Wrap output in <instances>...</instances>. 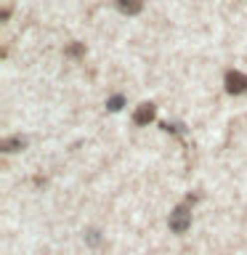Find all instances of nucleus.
Instances as JSON below:
<instances>
[{
  "mask_svg": "<svg viewBox=\"0 0 247 255\" xmlns=\"http://www.w3.org/2000/svg\"><path fill=\"white\" fill-rule=\"evenodd\" d=\"M226 91L229 93H245L247 91V77L242 72H229L226 75Z\"/></svg>",
  "mask_w": 247,
  "mask_h": 255,
  "instance_id": "1",
  "label": "nucleus"
},
{
  "mask_svg": "<svg viewBox=\"0 0 247 255\" xmlns=\"http://www.w3.org/2000/svg\"><path fill=\"white\" fill-rule=\"evenodd\" d=\"M170 229L173 231H186L189 229V210L186 207H178V210L170 215Z\"/></svg>",
  "mask_w": 247,
  "mask_h": 255,
  "instance_id": "2",
  "label": "nucleus"
},
{
  "mask_svg": "<svg viewBox=\"0 0 247 255\" xmlns=\"http://www.w3.org/2000/svg\"><path fill=\"white\" fill-rule=\"evenodd\" d=\"M133 120H135V125H146V123H151V120H154V107H151V104H141L138 112L133 115Z\"/></svg>",
  "mask_w": 247,
  "mask_h": 255,
  "instance_id": "3",
  "label": "nucleus"
},
{
  "mask_svg": "<svg viewBox=\"0 0 247 255\" xmlns=\"http://www.w3.org/2000/svg\"><path fill=\"white\" fill-rule=\"evenodd\" d=\"M117 8H120V11H123V13H138L141 11V8H143V0H117Z\"/></svg>",
  "mask_w": 247,
  "mask_h": 255,
  "instance_id": "4",
  "label": "nucleus"
},
{
  "mask_svg": "<svg viewBox=\"0 0 247 255\" xmlns=\"http://www.w3.org/2000/svg\"><path fill=\"white\" fill-rule=\"evenodd\" d=\"M123 104H125V99H123V96H112V99L107 101V107H109L112 112H117V109H123Z\"/></svg>",
  "mask_w": 247,
  "mask_h": 255,
  "instance_id": "5",
  "label": "nucleus"
},
{
  "mask_svg": "<svg viewBox=\"0 0 247 255\" xmlns=\"http://www.w3.org/2000/svg\"><path fill=\"white\" fill-rule=\"evenodd\" d=\"M13 146H24V138H8V141H3L5 151H13Z\"/></svg>",
  "mask_w": 247,
  "mask_h": 255,
  "instance_id": "6",
  "label": "nucleus"
}]
</instances>
